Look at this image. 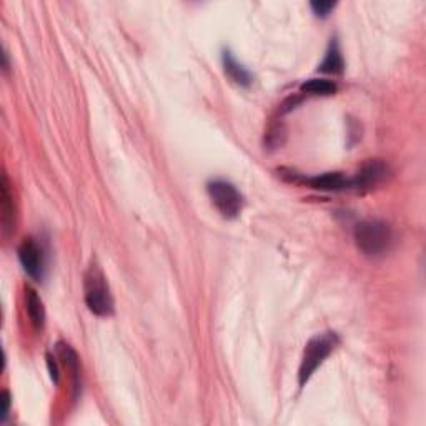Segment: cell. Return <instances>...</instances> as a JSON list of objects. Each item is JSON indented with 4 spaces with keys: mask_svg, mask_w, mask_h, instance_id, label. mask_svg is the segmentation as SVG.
I'll return each mask as SVG.
<instances>
[{
    "mask_svg": "<svg viewBox=\"0 0 426 426\" xmlns=\"http://www.w3.org/2000/svg\"><path fill=\"white\" fill-rule=\"evenodd\" d=\"M8 406H11V394H8V392H4L2 393V420L7 418Z\"/></svg>",
    "mask_w": 426,
    "mask_h": 426,
    "instance_id": "cell-15",
    "label": "cell"
},
{
    "mask_svg": "<svg viewBox=\"0 0 426 426\" xmlns=\"http://www.w3.org/2000/svg\"><path fill=\"white\" fill-rule=\"evenodd\" d=\"M57 353L58 357L62 358V361H64L65 368L70 371L72 380H74L75 390L80 388V360L79 355L74 352V348L70 347V345L67 343H58L57 345Z\"/></svg>",
    "mask_w": 426,
    "mask_h": 426,
    "instance_id": "cell-10",
    "label": "cell"
},
{
    "mask_svg": "<svg viewBox=\"0 0 426 426\" xmlns=\"http://www.w3.org/2000/svg\"><path fill=\"white\" fill-rule=\"evenodd\" d=\"M47 363H48V370H51L52 380H53V381H58V370H57V365H55V361H53V358H52L51 355L47 357Z\"/></svg>",
    "mask_w": 426,
    "mask_h": 426,
    "instance_id": "cell-16",
    "label": "cell"
},
{
    "mask_svg": "<svg viewBox=\"0 0 426 426\" xmlns=\"http://www.w3.org/2000/svg\"><path fill=\"white\" fill-rule=\"evenodd\" d=\"M302 92L310 95H331L336 92V84L328 79H310L302 84Z\"/></svg>",
    "mask_w": 426,
    "mask_h": 426,
    "instance_id": "cell-12",
    "label": "cell"
},
{
    "mask_svg": "<svg viewBox=\"0 0 426 426\" xmlns=\"http://www.w3.org/2000/svg\"><path fill=\"white\" fill-rule=\"evenodd\" d=\"M387 177V165L381 160H370L352 178V188H370Z\"/></svg>",
    "mask_w": 426,
    "mask_h": 426,
    "instance_id": "cell-6",
    "label": "cell"
},
{
    "mask_svg": "<svg viewBox=\"0 0 426 426\" xmlns=\"http://www.w3.org/2000/svg\"><path fill=\"white\" fill-rule=\"evenodd\" d=\"M25 307L32 325L37 330H42L44 325H46V308H44V303L37 291L32 288H27L25 291Z\"/></svg>",
    "mask_w": 426,
    "mask_h": 426,
    "instance_id": "cell-9",
    "label": "cell"
},
{
    "mask_svg": "<svg viewBox=\"0 0 426 426\" xmlns=\"http://www.w3.org/2000/svg\"><path fill=\"white\" fill-rule=\"evenodd\" d=\"M353 237H355L357 248L370 258L387 255L393 244L392 228L381 220H363L355 227Z\"/></svg>",
    "mask_w": 426,
    "mask_h": 426,
    "instance_id": "cell-1",
    "label": "cell"
},
{
    "mask_svg": "<svg viewBox=\"0 0 426 426\" xmlns=\"http://www.w3.org/2000/svg\"><path fill=\"white\" fill-rule=\"evenodd\" d=\"M0 222H2L4 235H11L13 225H15V208H13L11 183H8L6 173L2 175V185H0Z\"/></svg>",
    "mask_w": 426,
    "mask_h": 426,
    "instance_id": "cell-7",
    "label": "cell"
},
{
    "mask_svg": "<svg viewBox=\"0 0 426 426\" xmlns=\"http://www.w3.org/2000/svg\"><path fill=\"white\" fill-rule=\"evenodd\" d=\"M223 67H225V74L235 84H239V85L252 84V75H250V72L246 70L244 65H240L239 62L233 58L230 52H223Z\"/></svg>",
    "mask_w": 426,
    "mask_h": 426,
    "instance_id": "cell-11",
    "label": "cell"
},
{
    "mask_svg": "<svg viewBox=\"0 0 426 426\" xmlns=\"http://www.w3.org/2000/svg\"><path fill=\"white\" fill-rule=\"evenodd\" d=\"M312 8L315 11L317 15L326 17L331 8H335V2H331V0H315V2H312Z\"/></svg>",
    "mask_w": 426,
    "mask_h": 426,
    "instance_id": "cell-14",
    "label": "cell"
},
{
    "mask_svg": "<svg viewBox=\"0 0 426 426\" xmlns=\"http://www.w3.org/2000/svg\"><path fill=\"white\" fill-rule=\"evenodd\" d=\"M308 183L317 190L323 192H340L345 188H352V178H347L340 172H326L317 177L308 178Z\"/></svg>",
    "mask_w": 426,
    "mask_h": 426,
    "instance_id": "cell-8",
    "label": "cell"
},
{
    "mask_svg": "<svg viewBox=\"0 0 426 426\" xmlns=\"http://www.w3.org/2000/svg\"><path fill=\"white\" fill-rule=\"evenodd\" d=\"M321 72H326V74H342L343 72V57L342 53H340L338 46L335 44H331L328 52H326L325 60L321 62L320 65Z\"/></svg>",
    "mask_w": 426,
    "mask_h": 426,
    "instance_id": "cell-13",
    "label": "cell"
},
{
    "mask_svg": "<svg viewBox=\"0 0 426 426\" xmlns=\"http://www.w3.org/2000/svg\"><path fill=\"white\" fill-rule=\"evenodd\" d=\"M84 288L88 310L98 317H110L114 313V298H112L109 284L104 272L97 265H91L85 273Z\"/></svg>",
    "mask_w": 426,
    "mask_h": 426,
    "instance_id": "cell-2",
    "label": "cell"
},
{
    "mask_svg": "<svg viewBox=\"0 0 426 426\" xmlns=\"http://www.w3.org/2000/svg\"><path fill=\"white\" fill-rule=\"evenodd\" d=\"M19 260L24 270L35 280L44 277V268H46V260L44 252L37 241L34 239H25L19 246Z\"/></svg>",
    "mask_w": 426,
    "mask_h": 426,
    "instance_id": "cell-5",
    "label": "cell"
},
{
    "mask_svg": "<svg viewBox=\"0 0 426 426\" xmlns=\"http://www.w3.org/2000/svg\"><path fill=\"white\" fill-rule=\"evenodd\" d=\"M207 192L212 199V204L215 208L225 218H235L239 217L244 207V197L235 185H232L230 182L225 180H213L208 183Z\"/></svg>",
    "mask_w": 426,
    "mask_h": 426,
    "instance_id": "cell-4",
    "label": "cell"
},
{
    "mask_svg": "<svg viewBox=\"0 0 426 426\" xmlns=\"http://www.w3.org/2000/svg\"><path fill=\"white\" fill-rule=\"evenodd\" d=\"M336 345H338V336L333 331H326V333L313 336L303 350L302 363H300L298 371L300 385H305L312 378V375L330 357V353L333 352Z\"/></svg>",
    "mask_w": 426,
    "mask_h": 426,
    "instance_id": "cell-3",
    "label": "cell"
}]
</instances>
